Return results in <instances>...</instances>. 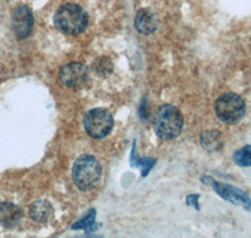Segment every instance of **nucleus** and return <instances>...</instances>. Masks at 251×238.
I'll list each match as a JSON object with an SVG mask.
<instances>
[{
	"instance_id": "obj_1",
	"label": "nucleus",
	"mask_w": 251,
	"mask_h": 238,
	"mask_svg": "<svg viewBox=\"0 0 251 238\" xmlns=\"http://www.w3.org/2000/svg\"><path fill=\"white\" fill-rule=\"evenodd\" d=\"M153 129L161 139H174L181 133L183 117L176 107L170 104L161 105L153 117Z\"/></svg>"
},
{
	"instance_id": "obj_2",
	"label": "nucleus",
	"mask_w": 251,
	"mask_h": 238,
	"mask_svg": "<svg viewBox=\"0 0 251 238\" xmlns=\"http://www.w3.org/2000/svg\"><path fill=\"white\" fill-rule=\"evenodd\" d=\"M54 24L63 33L77 35L87 28L88 17L77 4H64L55 12Z\"/></svg>"
},
{
	"instance_id": "obj_3",
	"label": "nucleus",
	"mask_w": 251,
	"mask_h": 238,
	"mask_svg": "<svg viewBox=\"0 0 251 238\" xmlns=\"http://www.w3.org/2000/svg\"><path fill=\"white\" fill-rule=\"evenodd\" d=\"M102 174L100 162L93 156H80L72 168V177L75 186L82 190H88L97 185Z\"/></svg>"
},
{
	"instance_id": "obj_4",
	"label": "nucleus",
	"mask_w": 251,
	"mask_h": 238,
	"mask_svg": "<svg viewBox=\"0 0 251 238\" xmlns=\"http://www.w3.org/2000/svg\"><path fill=\"white\" fill-rule=\"evenodd\" d=\"M215 111L223 122L235 124L245 116L246 105L240 95L235 93H226L216 100Z\"/></svg>"
},
{
	"instance_id": "obj_5",
	"label": "nucleus",
	"mask_w": 251,
	"mask_h": 238,
	"mask_svg": "<svg viewBox=\"0 0 251 238\" xmlns=\"http://www.w3.org/2000/svg\"><path fill=\"white\" fill-rule=\"evenodd\" d=\"M113 123L112 114L103 108H96L89 111L83 120L84 129L92 138H103L108 136L113 128Z\"/></svg>"
},
{
	"instance_id": "obj_6",
	"label": "nucleus",
	"mask_w": 251,
	"mask_h": 238,
	"mask_svg": "<svg viewBox=\"0 0 251 238\" xmlns=\"http://www.w3.org/2000/svg\"><path fill=\"white\" fill-rule=\"evenodd\" d=\"M207 179L208 182L206 183H210L211 187L216 190V193L219 196L223 197L226 201L231 202L234 204H239L241 207H244L245 210L251 211V199L250 197L246 194L244 190H239L236 187H232V186L228 185H223V183H219L217 181L212 178H205Z\"/></svg>"
},
{
	"instance_id": "obj_7",
	"label": "nucleus",
	"mask_w": 251,
	"mask_h": 238,
	"mask_svg": "<svg viewBox=\"0 0 251 238\" xmlns=\"http://www.w3.org/2000/svg\"><path fill=\"white\" fill-rule=\"evenodd\" d=\"M59 78L63 84L69 88H78L88 79V69L80 63H69L60 69Z\"/></svg>"
},
{
	"instance_id": "obj_8",
	"label": "nucleus",
	"mask_w": 251,
	"mask_h": 238,
	"mask_svg": "<svg viewBox=\"0 0 251 238\" xmlns=\"http://www.w3.org/2000/svg\"><path fill=\"white\" fill-rule=\"evenodd\" d=\"M33 24H34V18L28 6L20 5L15 8L12 17V25L15 35L19 39H25L31 34Z\"/></svg>"
},
{
	"instance_id": "obj_9",
	"label": "nucleus",
	"mask_w": 251,
	"mask_h": 238,
	"mask_svg": "<svg viewBox=\"0 0 251 238\" xmlns=\"http://www.w3.org/2000/svg\"><path fill=\"white\" fill-rule=\"evenodd\" d=\"M134 26L140 31L141 34L150 35L154 33L158 26V19H157L156 14L150 9H142L136 15V20H134Z\"/></svg>"
},
{
	"instance_id": "obj_10",
	"label": "nucleus",
	"mask_w": 251,
	"mask_h": 238,
	"mask_svg": "<svg viewBox=\"0 0 251 238\" xmlns=\"http://www.w3.org/2000/svg\"><path fill=\"white\" fill-rule=\"evenodd\" d=\"M23 212L17 204L10 202L0 203V224L6 228H13L17 226L22 219Z\"/></svg>"
},
{
	"instance_id": "obj_11",
	"label": "nucleus",
	"mask_w": 251,
	"mask_h": 238,
	"mask_svg": "<svg viewBox=\"0 0 251 238\" xmlns=\"http://www.w3.org/2000/svg\"><path fill=\"white\" fill-rule=\"evenodd\" d=\"M53 208L47 201H37L29 208V214L34 221L46 222L50 217Z\"/></svg>"
},
{
	"instance_id": "obj_12",
	"label": "nucleus",
	"mask_w": 251,
	"mask_h": 238,
	"mask_svg": "<svg viewBox=\"0 0 251 238\" xmlns=\"http://www.w3.org/2000/svg\"><path fill=\"white\" fill-rule=\"evenodd\" d=\"M201 144L208 152H215L223 145L221 136L217 131H207L201 136Z\"/></svg>"
},
{
	"instance_id": "obj_13",
	"label": "nucleus",
	"mask_w": 251,
	"mask_h": 238,
	"mask_svg": "<svg viewBox=\"0 0 251 238\" xmlns=\"http://www.w3.org/2000/svg\"><path fill=\"white\" fill-rule=\"evenodd\" d=\"M234 161L236 165L241 167H250L251 166V145H245L241 149L236 150L234 154Z\"/></svg>"
},
{
	"instance_id": "obj_14",
	"label": "nucleus",
	"mask_w": 251,
	"mask_h": 238,
	"mask_svg": "<svg viewBox=\"0 0 251 238\" xmlns=\"http://www.w3.org/2000/svg\"><path fill=\"white\" fill-rule=\"evenodd\" d=\"M132 165L141 167V169H142V176H147V173H149L150 169L154 166V161H152V159L138 158L136 152L133 150V153H132Z\"/></svg>"
},
{
	"instance_id": "obj_15",
	"label": "nucleus",
	"mask_w": 251,
	"mask_h": 238,
	"mask_svg": "<svg viewBox=\"0 0 251 238\" xmlns=\"http://www.w3.org/2000/svg\"><path fill=\"white\" fill-rule=\"evenodd\" d=\"M94 218H96V211L94 210L89 211L88 214L86 215V218L77 222V223L73 226V228H75V230H86L88 231V232H91L92 228H93Z\"/></svg>"
},
{
	"instance_id": "obj_16",
	"label": "nucleus",
	"mask_w": 251,
	"mask_h": 238,
	"mask_svg": "<svg viewBox=\"0 0 251 238\" xmlns=\"http://www.w3.org/2000/svg\"><path fill=\"white\" fill-rule=\"evenodd\" d=\"M96 71H97L98 74H103L104 71H107V73H111L112 68H111V64H109V62H97V67H96Z\"/></svg>"
}]
</instances>
